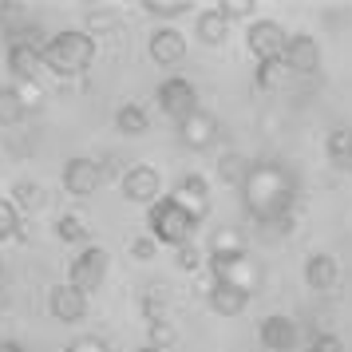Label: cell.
Listing matches in <instances>:
<instances>
[{
  "instance_id": "9c48e42d",
  "label": "cell",
  "mask_w": 352,
  "mask_h": 352,
  "mask_svg": "<svg viewBox=\"0 0 352 352\" xmlns=\"http://www.w3.org/2000/svg\"><path fill=\"white\" fill-rule=\"evenodd\" d=\"M123 198L127 202H146V206H155L162 198V178L155 166H146V162H135L127 175H123Z\"/></svg>"
},
{
  "instance_id": "5b68a950",
  "label": "cell",
  "mask_w": 352,
  "mask_h": 352,
  "mask_svg": "<svg viewBox=\"0 0 352 352\" xmlns=\"http://www.w3.org/2000/svg\"><path fill=\"white\" fill-rule=\"evenodd\" d=\"M159 111L166 119H175V123H186L194 111H202L198 107V87H194L186 76H170V80L159 83Z\"/></svg>"
},
{
  "instance_id": "484cf974",
  "label": "cell",
  "mask_w": 352,
  "mask_h": 352,
  "mask_svg": "<svg viewBox=\"0 0 352 352\" xmlns=\"http://www.w3.org/2000/svg\"><path fill=\"white\" fill-rule=\"evenodd\" d=\"M250 166H254V162L241 159V155H226V159L218 162V178H222V182H230V186H241V182H245V175H250Z\"/></svg>"
},
{
  "instance_id": "8fae6325",
  "label": "cell",
  "mask_w": 352,
  "mask_h": 352,
  "mask_svg": "<svg viewBox=\"0 0 352 352\" xmlns=\"http://www.w3.org/2000/svg\"><path fill=\"white\" fill-rule=\"evenodd\" d=\"M170 198H175L182 210H190L194 218L202 222L210 214V182L202 175H186V178H178L175 182V190H170Z\"/></svg>"
},
{
  "instance_id": "d6986e66",
  "label": "cell",
  "mask_w": 352,
  "mask_h": 352,
  "mask_svg": "<svg viewBox=\"0 0 352 352\" xmlns=\"http://www.w3.org/2000/svg\"><path fill=\"white\" fill-rule=\"evenodd\" d=\"M226 36H230V16H226L222 8H210L198 16V40L210 44V48H222Z\"/></svg>"
},
{
  "instance_id": "1f68e13d",
  "label": "cell",
  "mask_w": 352,
  "mask_h": 352,
  "mask_svg": "<svg viewBox=\"0 0 352 352\" xmlns=\"http://www.w3.org/2000/svg\"><path fill=\"white\" fill-rule=\"evenodd\" d=\"M64 352H111V349H107V340H103V336L83 333V336H76V340H72Z\"/></svg>"
},
{
  "instance_id": "52a82bcc",
  "label": "cell",
  "mask_w": 352,
  "mask_h": 352,
  "mask_svg": "<svg viewBox=\"0 0 352 352\" xmlns=\"http://www.w3.org/2000/svg\"><path fill=\"white\" fill-rule=\"evenodd\" d=\"M103 186V162L91 159V155H76V159L64 162V190L76 194V198H87Z\"/></svg>"
},
{
  "instance_id": "4316f807",
  "label": "cell",
  "mask_w": 352,
  "mask_h": 352,
  "mask_svg": "<svg viewBox=\"0 0 352 352\" xmlns=\"http://www.w3.org/2000/svg\"><path fill=\"white\" fill-rule=\"evenodd\" d=\"M241 257H245V245H238V250H210V273L214 277H226Z\"/></svg>"
},
{
  "instance_id": "ac0fdd59",
  "label": "cell",
  "mask_w": 352,
  "mask_h": 352,
  "mask_svg": "<svg viewBox=\"0 0 352 352\" xmlns=\"http://www.w3.org/2000/svg\"><path fill=\"white\" fill-rule=\"evenodd\" d=\"M324 155H329V162H333V170L352 175V123H340V127L329 131V139H324Z\"/></svg>"
},
{
  "instance_id": "8992f818",
  "label": "cell",
  "mask_w": 352,
  "mask_h": 352,
  "mask_svg": "<svg viewBox=\"0 0 352 352\" xmlns=\"http://www.w3.org/2000/svg\"><path fill=\"white\" fill-rule=\"evenodd\" d=\"M245 44H250V52L257 56V64H265V60H285L289 32L277 20H254L250 32H245Z\"/></svg>"
},
{
  "instance_id": "f35d334b",
  "label": "cell",
  "mask_w": 352,
  "mask_h": 352,
  "mask_svg": "<svg viewBox=\"0 0 352 352\" xmlns=\"http://www.w3.org/2000/svg\"><path fill=\"white\" fill-rule=\"evenodd\" d=\"M4 40H8V32H4V28H0V44H4Z\"/></svg>"
},
{
  "instance_id": "6da1fadb",
  "label": "cell",
  "mask_w": 352,
  "mask_h": 352,
  "mask_svg": "<svg viewBox=\"0 0 352 352\" xmlns=\"http://www.w3.org/2000/svg\"><path fill=\"white\" fill-rule=\"evenodd\" d=\"M241 206L257 226H273L289 234L293 230V206H297V175L289 162L277 159H257L250 166L245 182L238 186Z\"/></svg>"
},
{
  "instance_id": "7402d4cb",
  "label": "cell",
  "mask_w": 352,
  "mask_h": 352,
  "mask_svg": "<svg viewBox=\"0 0 352 352\" xmlns=\"http://www.w3.org/2000/svg\"><path fill=\"white\" fill-rule=\"evenodd\" d=\"M24 115H28V103L20 87H0V127H16Z\"/></svg>"
},
{
  "instance_id": "ba28073f",
  "label": "cell",
  "mask_w": 352,
  "mask_h": 352,
  "mask_svg": "<svg viewBox=\"0 0 352 352\" xmlns=\"http://www.w3.org/2000/svg\"><path fill=\"white\" fill-rule=\"evenodd\" d=\"M257 336H261V349L265 352H297L301 349V324L293 317H281V313H270V317L261 320Z\"/></svg>"
},
{
  "instance_id": "f546056e",
  "label": "cell",
  "mask_w": 352,
  "mask_h": 352,
  "mask_svg": "<svg viewBox=\"0 0 352 352\" xmlns=\"http://www.w3.org/2000/svg\"><path fill=\"white\" fill-rule=\"evenodd\" d=\"M20 230V210L12 206V198H0V241L16 238Z\"/></svg>"
},
{
  "instance_id": "ab89813d",
  "label": "cell",
  "mask_w": 352,
  "mask_h": 352,
  "mask_svg": "<svg viewBox=\"0 0 352 352\" xmlns=\"http://www.w3.org/2000/svg\"><path fill=\"white\" fill-rule=\"evenodd\" d=\"M0 277H4V261H0Z\"/></svg>"
},
{
  "instance_id": "5bb4252c",
  "label": "cell",
  "mask_w": 352,
  "mask_h": 352,
  "mask_svg": "<svg viewBox=\"0 0 352 352\" xmlns=\"http://www.w3.org/2000/svg\"><path fill=\"white\" fill-rule=\"evenodd\" d=\"M146 52H151V60H155V64L175 67L178 60L186 56V36L178 32V28H155V32H151Z\"/></svg>"
},
{
  "instance_id": "836d02e7",
  "label": "cell",
  "mask_w": 352,
  "mask_h": 352,
  "mask_svg": "<svg viewBox=\"0 0 352 352\" xmlns=\"http://www.w3.org/2000/svg\"><path fill=\"white\" fill-rule=\"evenodd\" d=\"M305 352H344V344H340V336H333V333H317L309 340Z\"/></svg>"
},
{
  "instance_id": "83f0119b",
  "label": "cell",
  "mask_w": 352,
  "mask_h": 352,
  "mask_svg": "<svg viewBox=\"0 0 352 352\" xmlns=\"http://www.w3.org/2000/svg\"><path fill=\"white\" fill-rule=\"evenodd\" d=\"M143 8L151 12V16H159V20H175V16H182V12L190 8V0H143Z\"/></svg>"
},
{
  "instance_id": "8d00e7d4",
  "label": "cell",
  "mask_w": 352,
  "mask_h": 352,
  "mask_svg": "<svg viewBox=\"0 0 352 352\" xmlns=\"http://www.w3.org/2000/svg\"><path fill=\"white\" fill-rule=\"evenodd\" d=\"M0 352H28L24 344H16V340H0Z\"/></svg>"
},
{
  "instance_id": "7a4b0ae2",
  "label": "cell",
  "mask_w": 352,
  "mask_h": 352,
  "mask_svg": "<svg viewBox=\"0 0 352 352\" xmlns=\"http://www.w3.org/2000/svg\"><path fill=\"white\" fill-rule=\"evenodd\" d=\"M96 52H99V44H96L91 32L67 28V32H56L48 44H44V67L56 72L60 80H76V76H83V72L91 67Z\"/></svg>"
},
{
  "instance_id": "d4e9b609",
  "label": "cell",
  "mask_w": 352,
  "mask_h": 352,
  "mask_svg": "<svg viewBox=\"0 0 352 352\" xmlns=\"http://www.w3.org/2000/svg\"><path fill=\"white\" fill-rule=\"evenodd\" d=\"M289 76V64L285 60H265V64H257V76H254V83L261 87V91H273L277 83Z\"/></svg>"
},
{
  "instance_id": "74e56055",
  "label": "cell",
  "mask_w": 352,
  "mask_h": 352,
  "mask_svg": "<svg viewBox=\"0 0 352 352\" xmlns=\"http://www.w3.org/2000/svg\"><path fill=\"white\" fill-rule=\"evenodd\" d=\"M139 352H162V349H155V344H143V349H139Z\"/></svg>"
},
{
  "instance_id": "e0dca14e",
  "label": "cell",
  "mask_w": 352,
  "mask_h": 352,
  "mask_svg": "<svg viewBox=\"0 0 352 352\" xmlns=\"http://www.w3.org/2000/svg\"><path fill=\"white\" fill-rule=\"evenodd\" d=\"M8 72L16 76V80H28L32 83L40 76V67H44V48L40 44H8Z\"/></svg>"
},
{
  "instance_id": "277c9868",
  "label": "cell",
  "mask_w": 352,
  "mask_h": 352,
  "mask_svg": "<svg viewBox=\"0 0 352 352\" xmlns=\"http://www.w3.org/2000/svg\"><path fill=\"white\" fill-rule=\"evenodd\" d=\"M107 265H111V254L103 250V245H87L76 254V261L67 265V285H76L83 297H91L103 289L107 281Z\"/></svg>"
},
{
  "instance_id": "f1b7e54d",
  "label": "cell",
  "mask_w": 352,
  "mask_h": 352,
  "mask_svg": "<svg viewBox=\"0 0 352 352\" xmlns=\"http://www.w3.org/2000/svg\"><path fill=\"white\" fill-rule=\"evenodd\" d=\"M146 336H151L146 344H155V349H162V352L178 340V333H175V324H170V320H151V324H146Z\"/></svg>"
},
{
  "instance_id": "d590c367",
  "label": "cell",
  "mask_w": 352,
  "mask_h": 352,
  "mask_svg": "<svg viewBox=\"0 0 352 352\" xmlns=\"http://www.w3.org/2000/svg\"><path fill=\"white\" fill-rule=\"evenodd\" d=\"M218 8H222L230 20H238V16H250V12H254V0H226Z\"/></svg>"
},
{
  "instance_id": "44dd1931",
  "label": "cell",
  "mask_w": 352,
  "mask_h": 352,
  "mask_svg": "<svg viewBox=\"0 0 352 352\" xmlns=\"http://www.w3.org/2000/svg\"><path fill=\"white\" fill-rule=\"evenodd\" d=\"M115 127L123 131V135H131V139H139V135H146V127H151V115H146L143 103H123V107L115 111Z\"/></svg>"
},
{
  "instance_id": "4dcf8cb0",
  "label": "cell",
  "mask_w": 352,
  "mask_h": 352,
  "mask_svg": "<svg viewBox=\"0 0 352 352\" xmlns=\"http://www.w3.org/2000/svg\"><path fill=\"white\" fill-rule=\"evenodd\" d=\"M143 313H146V324H151V320H166V297H162L159 289H146Z\"/></svg>"
},
{
  "instance_id": "603a6c76",
  "label": "cell",
  "mask_w": 352,
  "mask_h": 352,
  "mask_svg": "<svg viewBox=\"0 0 352 352\" xmlns=\"http://www.w3.org/2000/svg\"><path fill=\"white\" fill-rule=\"evenodd\" d=\"M12 206L20 214H36V210L44 206V186L40 182H28V178H20L16 186H12Z\"/></svg>"
},
{
  "instance_id": "4fadbf2b",
  "label": "cell",
  "mask_w": 352,
  "mask_h": 352,
  "mask_svg": "<svg viewBox=\"0 0 352 352\" xmlns=\"http://www.w3.org/2000/svg\"><path fill=\"white\" fill-rule=\"evenodd\" d=\"M285 64L293 76H313L320 67V44L309 32L289 36V48H285Z\"/></svg>"
},
{
  "instance_id": "2e32d148",
  "label": "cell",
  "mask_w": 352,
  "mask_h": 352,
  "mask_svg": "<svg viewBox=\"0 0 352 352\" xmlns=\"http://www.w3.org/2000/svg\"><path fill=\"white\" fill-rule=\"evenodd\" d=\"M206 301H210V309H214L218 317H241L245 305H250V293H241L238 285H230V281H218V277H214Z\"/></svg>"
},
{
  "instance_id": "30bf717a",
  "label": "cell",
  "mask_w": 352,
  "mask_h": 352,
  "mask_svg": "<svg viewBox=\"0 0 352 352\" xmlns=\"http://www.w3.org/2000/svg\"><path fill=\"white\" fill-rule=\"evenodd\" d=\"M48 313L60 324H80L83 317H87V297H83L76 285H52L48 289Z\"/></svg>"
},
{
  "instance_id": "9a60e30c",
  "label": "cell",
  "mask_w": 352,
  "mask_h": 352,
  "mask_svg": "<svg viewBox=\"0 0 352 352\" xmlns=\"http://www.w3.org/2000/svg\"><path fill=\"white\" fill-rule=\"evenodd\" d=\"M340 281V261L333 254H309L305 257V285L313 293H324Z\"/></svg>"
},
{
  "instance_id": "7c38bea8",
  "label": "cell",
  "mask_w": 352,
  "mask_h": 352,
  "mask_svg": "<svg viewBox=\"0 0 352 352\" xmlns=\"http://www.w3.org/2000/svg\"><path fill=\"white\" fill-rule=\"evenodd\" d=\"M218 139V119L210 111H194L186 123H178V143L186 151H206Z\"/></svg>"
},
{
  "instance_id": "cb8c5ba5",
  "label": "cell",
  "mask_w": 352,
  "mask_h": 352,
  "mask_svg": "<svg viewBox=\"0 0 352 352\" xmlns=\"http://www.w3.org/2000/svg\"><path fill=\"white\" fill-rule=\"evenodd\" d=\"M52 230H56V238L67 241V245H83V241H87V226H83L80 214H60Z\"/></svg>"
},
{
  "instance_id": "3957f363",
  "label": "cell",
  "mask_w": 352,
  "mask_h": 352,
  "mask_svg": "<svg viewBox=\"0 0 352 352\" xmlns=\"http://www.w3.org/2000/svg\"><path fill=\"white\" fill-rule=\"evenodd\" d=\"M198 218H194L190 210H182L175 198H159L155 206L146 210V230H151V238L159 241V245H194V234H198Z\"/></svg>"
},
{
  "instance_id": "d6a6232c",
  "label": "cell",
  "mask_w": 352,
  "mask_h": 352,
  "mask_svg": "<svg viewBox=\"0 0 352 352\" xmlns=\"http://www.w3.org/2000/svg\"><path fill=\"white\" fill-rule=\"evenodd\" d=\"M175 265L182 273H194L198 265H202V254H198L194 245H182V250H175Z\"/></svg>"
},
{
  "instance_id": "ffe728a7",
  "label": "cell",
  "mask_w": 352,
  "mask_h": 352,
  "mask_svg": "<svg viewBox=\"0 0 352 352\" xmlns=\"http://www.w3.org/2000/svg\"><path fill=\"white\" fill-rule=\"evenodd\" d=\"M218 281H230V285H238L241 293H250V297H254L257 289H261V265H257L254 257L245 254V257L238 261V265L226 273V277H218Z\"/></svg>"
},
{
  "instance_id": "e575fe53",
  "label": "cell",
  "mask_w": 352,
  "mask_h": 352,
  "mask_svg": "<svg viewBox=\"0 0 352 352\" xmlns=\"http://www.w3.org/2000/svg\"><path fill=\"white\" fill-rule=\"evenodd\" d=\"M131 254L139 257V261H151V257L159 254V241L151 238V234H143V238H135V241H131Z\"/></svg>"
}]
</instances>
